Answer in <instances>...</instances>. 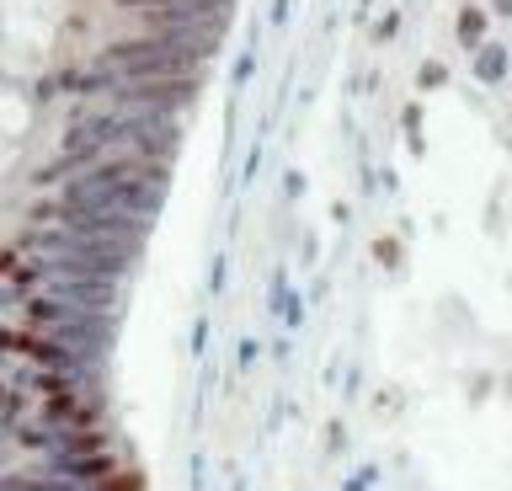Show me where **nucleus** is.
Returning <instances> with one entry per match:
<instances>
[{
  "mask_svg": "<svg viewBox=\"0 0 512 491\" xmlns=\"http://www.w3.org/2000/svg\"><path fill=\"white\" fill-rule=\"evenodd\" d=\"M102 491H144V481H139V470H112L102 475Z\"/></svg>",
  "mask_w": 512,
  "mask_h": 491,
  "instance_id": "nucleus-2",
  "label": "nucleus"
},
{
  "mask_svg": "<svg viewBox=\"0 0 512 491\" xmlns=\"http://www.w3.org/2000/svg\"><path fill=\"white\" fill-rule=\"evenodd\" d=\"M6 347L16 358H38V363H64V347L59 342H48V337H32V331H6Z\"/></svg>",
  "mask_w": 512,
  "mask_h": 491,
  "instance_id": "nucleus-1",
  "label": "nucleus"
},
{
  "mask_svg": "<svg viewBox=\"0 0 512 491\" xmlns=\"http://www.w3.org/2000/svg\"><path fill=\"white\" fill-rule=\"evenodd\" d=\"M480 33H486V17H480V11H464V17H459V38L480 43Z\"/></svg>",
  "mask_w": 512,
  "mask_h": 491,
  "instance_id": "nucleus-3",
  "label": "nucleus"
}]
</instances>
